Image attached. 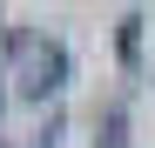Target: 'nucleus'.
<instances>
[{
    "label": "nucleus",
    "instance_id": "1",
    "mask_svg": "<svg viewBox=\"0 0 155 148\" xmlns=\"http://www.w3.org/2000/svg\"><path fill=\"white\" fill-rule=\"evenodd\" d=\"M7 81H14V94H27V101H47V94L68 81V47L54 34H41V27H20L7 40Z\"/></svg>",
    "mask_w": 155,
    "mask_h": 148
}]
</instances>
